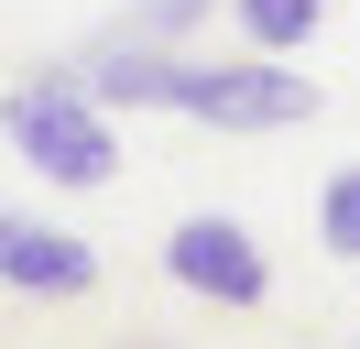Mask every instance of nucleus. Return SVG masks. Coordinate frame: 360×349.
<instances>
[{
	"label": "nucleus",
	"mask_w": 360,
	"mask_h": 349,
	"mask_svg": "<svg viewBox=\"0 0 360 349\" xmlns=\"http://www.w3.org/2000/svg\"><path fill=\"white\" fill-rule=\"evenodd\" d=\"M0 284L11 295H44V305H77V295H98V251L77 229H55V218L0 208Z\"/></svg>",
	"instance_id": "obj_4"
},
{
	"label": "nucleus",
	"mask_w": 360,
	"mask_h": 349,
	"mask_svg": "<svg viewBox=\"0 0 360 349\" xmlns=\"http://www.w3.org/2000/svg\"><path fill=\"white\" fill-rule=\"evenodd\" d=\"M164 273H175L186 295H207V305H262V295H273L262 240H251L240 218H219V208H197V218L164 229Z\"/></svg>",
	"instance_id": "obj_3"
},
{
	"label": "nucleus",
	"mask_w": 360,
	"mask_h": 349,
	"mask_svg": "<svg viewBox=\"0 0 360 349\" xmlns=\"http://www.w3.org/2000/svg\"><path fill=\"white\" fill-rule=\"evenodd\" d=\"M207 11H219V0H131V33H142V44H186Z\"/></svg>",
	"instance_id": "obj_7"
},
{
	"label": "nucleus",
	"mask_w": 360,
	"mask_h": 349,
	"mask_svg": "<svg viewBox=\"0 0 360 349\" xmlns=\"http://www.w3.org/2000/svg\"><path fill=\"white\" fill-rule=\"evenodd\" d=\"M0 142L22 153V164H44L55 186H110L120 174V120L88 99L77 65H33V77L0 99Z\"/></svg>",
	"instance_id": "obj_2"
},
{
	"label": "nucleus",
	"mask_w": 360,
	"mask_h": 349,
	"mask_svg": "<svg viewBox=\"0 0 360 349\" xmlns=\"http://www.w3.org/2000/svg\"><path fill=\"white\" fill-rule=\"evenodd\" d=\"M251 33V55H306V33L328 22V0H229Z\"/></svg>",
	"instance_id": "obj_5"
},
{
	"label": "nucleus",
	"mask_w": 360,
	"mask_h": 349,
	"mask_svg": "<svg viewBox=\"0 0 360 349\" xmlns=\"http://www.w3.org/2000/svg\"><path fill=\"white\" fill-rule=\"evenodd\" d=\"M77 77H88L98 109H175V120H207V131H295V120H316V77H295L284 55L207 65V55H175V44H142L131 22L110 44H88Z\"/></svg>",
	"instance_id": "obj_1"
},
{
	"label": "nucleus",
	"mask_w": 360,
	"mask_h": 349,
	"mask_svg": "<svg viewBox=\"0 0 360 349\" xmlns=\"http://www.w3.org/2000/svg\"><path fill=\"white\" fill-rule=\"evenodd\" d=\"M316 240H328L338 262H360V164H338L328 186H316Z\"/></svg>",
	"instance_id": "obj_6"
}]
</instances>
